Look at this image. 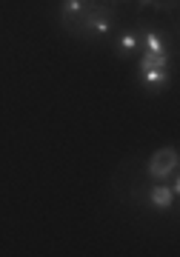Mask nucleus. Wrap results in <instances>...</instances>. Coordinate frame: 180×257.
Listing matches in <instances>:
<instances>
[{"label":"nucleus","instance_id":"nucleus-1","mask_svg":"<svg viewBox=\"0 0 180 257\" xmlns=\"http://www.w3.org/2000/svg\"><path fill=\"white\" fill-rule=\"evenodd\" d=\"M115 26V15L106 3H89L86 9V18H83L80 29H77V37L80 40H95V37H106Z\"/></svg>","mask_w":180,"mask_h":257},{"label":"nucleus","instance_id":"nucleus-2","mask_svg":"<svg viewBox=\"0 0 180 257\" xmlns=\"http://www.w3.org/2000/svg\"><path fill=\"white\" fill-rule=\"evenodd\" d=\"M146 172H149V177H152L154 183H163V180H169V177L177 172V149H174V146L157 149V152L149 157V166H146Z\"/></svg>","mask_w":180,"mask_h":257},{"label":"nucleus","instance_id":"nucleus-3","mask_svg":"<svg viewBox=\"0 0 180 257\" xmlns=\"http://www.w3.org/2000/svg\"><path fill=\"white\" fill-rule=\"evenodd\" d=\"M180 180L174 175H171V183H152L149 186V192H146V197H149V206H152L154 211H169L171 206H174V197H177L180 192Z\"/></svg>","mask_w":180,"mask_h":257},{"label":"nucleus","instance_id":"nucleus-4","mask_svg":"<svg viewBox=\"0 0 180 257\" xmlns=\"http://www.w3.org/2000/svg\"><path fill=\"white\" fill-rule=\"evenodd\" d=\"M86 9H89V0H63L60 3V23L74 37H77V29H80L83 18H86Z\"/></svg>","mask_w":180,"mask_h":257},{"label":"nucleus","instance_id":"nucleus-5","mask_svg":"<svg viewBox=\"0 0 180 257\" xmlns=\"http://www.w3.org/2000/svg\"><path fill=\"white\" fill-rule=\"evenodd\" d=\"M135 52H140V32H137V29H126L123 35L117 37L115 55L120 57V60H126V57H132Z\"/></svg>","mask_w":180,"mask_h":257},{"label":"nucleus","instance_id":"nucleus-6","mask_svg":"<svg viewBox=\"0 0 180 257\" xmlns=\"http://www.w3.org/2000/svg\"><path fill=\"white\" fill-rule=\"evenodd\" d=\"M137 80L143 83L149 92H163L169 86V69H140Z\"/></svg>","mask_w":180,"mask_h":257},{"label":"nucleus","instance_id":"nucleus-7","mask_svg":"<svg viewBox=\"0 0 180 257\" xmlns=\"http://www.w3.org/2000/svg\"><path fill=\"white\" fill-rule=\"evenodd\" d=\"M140 49L143 52H154V55H166L169 46H166V37L160 32H154V29H143L140 32Z\"/></svg>","mask_w":180,"mask_h":257},{"label":"nucleus","instance_id":"nucleus-8","mask_svg":"<svg viewBox=\"0 0 180 257\" xmlns=\"http://www.w3.org/2000/svg\"><path fill=\"white\" fill-rule=\"evenodd\" d=\"M137 69H169V52L166 55H154V52H143Z\"/></svg>","mask_w":180,"mask_h":257},{"label":"nucleus","instance_id":"nucleus-9","mask_svg":"<svg viewBox=\"0 0 180 257\" xmlns=\"http://www.w3.org/2000/svg\"><path fill=\"white\" fill-rule=\"evenodd\" d=\"M154 3H157V0H137V9L143 12V9H152Z\"/></svg>","mask_w":180,"mask_h":257}]
</instances>
